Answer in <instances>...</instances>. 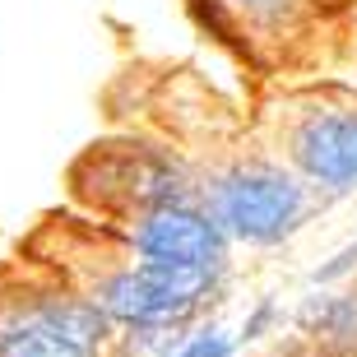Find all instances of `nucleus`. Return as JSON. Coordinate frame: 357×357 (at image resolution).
Listing matches in <instances>:
<instances>
[{
    "instance_id": "1",
    "label": "nucleus",
    "mask_w": 357,
    "mask_h": 357,
    "mask_svg": "<svg viewBox=\"0 0 357 357\" xmlns=\"http://www.w3.org/2000/svg\"><path fill=\"white\" fill-rule=\"evenodd\" d=\"M98 227V251L84 265H61L52 274H61L66 283H75L79 292H89L93 306L102 311L112 325L139 339H167V334L185 330L204 316V306L218 297L223 274H181V269H158L135 260L112 227Z\"/></svg>"
},
{
    "instance_id": "2",
    "label": "nucleus",
    "mask_w": 357,
    "mask_h": 357,
    "mask_svg": "<svg viewBox=\"0 0 357 357\" xmlns=\"http://www.w3.org/2000/svg\"><path fill=\"white\" fill-rule=\"evenodd\" d=\"M121 330L61 274L0 288V357H107Z\"/></svg>"
},
{
    "instance_id": "3",
    "label": "nucleus",
    "mask_w": 357,
    "mask_h": 357,
    "mask_svg": "<svg viewBox=\"0 0 357 357\" xmlns=\"http://www.w3.org/2000/svg\"><path fill=\"white\" fill-rule=\"evenodd\" d=\"M70 185L75 199L107 227L172 199H199V176L185 172V162L172 149L144 144V139L89 144L70 167Z\"/></svg>"
},
{
    "instance_id": "4",
    "label": "nucleus",
    "mask_w": 357,
    "mask_h": 357,
    "mask_svg": "<svg viewBox=\"0 0 357 357\" xmlns=\"http://www.w3.org/2000/svg\"><path fill=\"white\" fill-rule=\"evenodd\" d=\"M199 204L241 246H278L306 223L311 185L274 158H237L199 176Z\"/></svg>"
},
{
    "instance_id": "5",
    "label": "nucleus",
    "mask_w": 357,
    "mask_h": 357,
    "mask_svg": "<svg viewBox=\"0 0 357 357\" xmlns=\"http://www.w3.org/2000/svg\"><path fill=\"white\" fill-rule=\"evenodd\" d=\"M112 232L135 260L158 269H181V274H223L227 251H232V241L223 237V227L209 218L199 199H172V204L144 209L116 223Z\"/></svg>"
},
{
    "instance_id": "6",
    "label": "nucleus",
    "mask_w": 357,
    "mask_h": 357,
    "mask_svg": "<svg viewBox=\"0 0 357 357\" xmlns=\"http://www.w3.org/2000/svg\"><path fill=\"white\" fill-rule=\"evenodd\" d=\"M288 167L320 195L357 190V102H320L297 112L283 135Z\"/></svg>"
},
{
    "instance_id": "7",
    "label": "nucleus",
    "mask_w": 357,
    "mask_h": 357,
    "mask_svg": "<svg viewBox=\"0 0 357 357\" xmlns=\"http://www.w3.org/2000/svg\"><path fill=\"white\" fill-rule=\"evenodd\" d=\"M199 5H209L223 38H251V42L297 38L311 24V14L320 10V0H199Z\"/></svg>"
},
{
    "instance_id": "8",
    "label": "nucleus",
    "mask_w": 357,
    "mask_h": 357,
    "mask_svg": "<svg viewBox=\"0 0 357 357\" xmlns=\"http://www.w3.org/2000/svg\"><path fill=\"white\" fill-rule=\"evenodd\" d=\"M302 334L311 348L339 357H357V283H348L344 292H325L306 306Z\"/></svg>"
},
{
    "instance_id": "9",
    "label": "nucleus",
    "mask_w": 357,
    "mask_h": 357,
    "mask_svg": "<svg viewBox=\"0 0 357 357\" xmlns=\"http://www.w3.org/2000/svg\"><path fill=\"white\" fill-rule=\"evenodd\" d=\"M172 357H232V339H227V330H199Z\"/></svg>"
},
{
    "instance_id": "10",
    "label": "nucleus",
    "mask_w": 357,
    "mask_h": 357,
    "mask_svg": "<svg viewBox=\"0 0 357 357\" xmlns=\"http://www.w3.org/2000/svg\"><path fill=\"white\" fill-rule=\"evenodd\" d=\"M292 357H339V353H325V348H311V344H302V348H292Z\"/></svg>"
}]
</instances>
